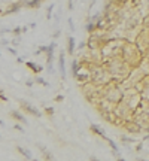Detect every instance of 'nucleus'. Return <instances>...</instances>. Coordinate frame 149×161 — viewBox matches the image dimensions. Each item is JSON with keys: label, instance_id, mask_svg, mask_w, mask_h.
<instances>
[{"label": "nucleus", "instance_id": "obj_10", "mask_svg": "<svg viewBox=\"0 0 149 161\" xmlns=\"http://www.w3.org/2000/svg\"><path fill=\"white\" fill-rule=\"evenodd\" d=\"M74 49H76V40H74L73 36H69L67 37V49H66V52L72 57L74 54Z\"/></svg>", "mask_w": 149, "mask_h": 161}, {"label": "nucleus", "instance_id": "obj_19", "mask_svg": "<svg viewBox=\"0 0 149 161\" xmlns=\"http://www.w3.org/2000/svg\"><path fill=\"white\" fill-rule=\"evenodd\" d=\"M43 112H45V115H46V116H52V115H54V112H55V110H54V107H45V109H43Z\"/></svg>", "mask_w": 149, "mask_h": 161}, {"label": "nucleus", "instance_id": "obj_5", "mask_svg": "<svg viewBox=\"0 0 149 161\" xmlns=\"http://www.w3.org/2000/svg\"><path fill=\"white\" fill-rule=\"evenodd\" d=\"M57 48V43L55 42H51L49 45H48V49H46V69H48V72L49 73H52L54 72V67H52V63H54V51H55Z\"/></svg>", "mask_w": 149, "mask_h": 161}, {"label": "nucleus", "instance_id": "obj_38", "mask_svg": "<svg viewBox=\"0 0 149 161\" xmlns=\"http://www.w3.org/2000/svg\"><path fill=\"white\" fill-rule=\"evenodd\" d=\"M0 125H5V124H3V121H2V119H0Z\"/></svg>", "mask_w": 149, "mask_h": 161}, {"label": "nucleus", "instance_id": "obj_14", "mask_svg": "<svg viewBox=\"0 0 149 161\" xmlns=\"http://www.w3.org/2000/svg\"><path fill=\"white\" fill-rule=\"evenodd\" d=\"M17 151H18L19 154L25 158V160H31L33 158V154L28 151V149H25V148H22V146H17Z\"/></svg>", "mask_w": 149, "mask_h": 161}, {"label": "nucleus", "instance_id": "obj_7", "mask_svg": "<svg viewBox=\"0 0 149 161\" xmlns=\"http://www.w3.org/2000/svg\"><path fill=\"white\" fill-rule=\"evenodd\" d=\"M58 70H60L61 81H66V54L63 51H60L58 54Z\"/></svg>", "mask_w": 149, "mask_h": 161}, {"label": "nucleus", "instance_id": "obj_26", "mask_svg": "<svg viewBox=\"0 0 149 161\" xmlns=\"http://www.w3.org/2000/svg\"><path fill=\"white\" fill-rule=\"evenodd\" d=\"M33 84H35V79H28V81H25V85H27L28 88H31Z\"/></svg>", "mask_w": 149, "mask_h": 161}, {"label": "nucleus", "instance_id": "obj_21", "mask_svg": "<svg viewBox=\"0 0 149 161\" xmlns=\"http://www.w3.org/2000/svg\"><path fill=\"white\" fill-rule=\"evenodd\" d=\"M46 49H48V46H46V45H40V46H39V48L36 49L35 55H40L42 52H46Z\"/></svg>", "mask_w": 149, "mask_h": 161}, {"label": "nucleus", "instance_id": "obj_31", "mask_svg": "<svg viewBox=\"0 0 149 161\" xmlns=\"http://www.w3.org/2000/svg\"><path fill=\"white\" fill-rule=\"evenodd\" d=\"M60 35H61V32H60V30H55V32H54V35H52V37L57 39V37H60Z\"/></svg>", "mask_w": 149, "mask_h": 161}, {"label": "nucleus", "instance_id": "obj_2", "mask_svg": "<svg viewBox=\"0 0 149 161\" xmlns=\"http://www.w3.org/2000/svg\"><path fill=\"white\" fill-rule=\"evenodd\" d=\"M27 0H18V2H12L9 5H6V9H0V17H6L11 14H15L21 11V8H25Z\"/></svg>", "mask_w": 149, "mask_h": 161}, {"label": "nucleus", "instance_id": "obj_33", "mask_svg": "<svg viewBox=\"0 0 149 161\" xmlns=\"http://www.w3.org/2000/svg\"><path fill=\"white\" fill-rule=\"evenodd\" d=\"M142 148H143V143H139V145H137V148H136V151H137V152H140V151H142Z\"/></svg>", "mask_w": 149, "mask_h": 161}, {"label": "nucleus", "instance_id": "obj_30", "mask_svg": "<svg viewBox=\"0 0 149 161\" xmlns=\"http://www.w3.org/2000/svg\"><path fill=\"white\" fill-rule=\"evenodd\" d=\"M84 48H87V42H82V43H79V46H78V49H84Z\"/></svg>", "mask_w": 149, "mask_h": 161}, {"label": "nucleus", "instance_id": "obj_8", "mask_svg": "<svg viewBox=\"0 0 149 161\" xmlns=\"http://www.w3.org/2000/svg\"><path fill=\"white\" fill-rule=\"evenodd\" d=\"M90 131L95 134V136H98L100 139H106L108 136H106V133H104V130L101 128V127H98L97 124H91L90 125Z\"/></svg>", "mask_w": 149, "mask_h": 161}, {"label": "nucleus", "instance_id": "obj_6", "mask_svg": "<svg viewBox=\"0 0 149 161\" xmlns=\"http://www.w3.org/2000/svg\"><path fill=\"white\" fill-rule=\"evenodd\" d=\"M124 128L128 131V133H131V134H137V133H142L143 131V127L140 124H137L134 119L131 121V119H125L124 121Z\"/></svg>", "mask_w": 149, "mask_h": 161}, {"label": "nucleus", "instance_id": "obj_12", "mask_svg": "<svg viewBox=\"0 0 149 161\" xmlns=\"http://www.w3.org/2000/svg\"><path fill=\"white\" fill-rule=\"evenodd\" d=\"M43 2H45V0H27L25 8H28V9H39Z\"/></svg>", "mask_w": 149, "mask_h": 161}, {"label": "nucleus", "instance_id": "obj_24", "mask_svg": "<svg viewBox=\"0 0 149 161\" xmlns=\"http://www.w3.org/2000/svg\"><path fill=\"white\" fill-rule=\"evenodd\" d=\"M6 49H8V51H9V54H11V55H14V57H17V49H15V48H12V46H6Z\"/></svg>", "mask_w": 149, "mask_h": 161}, {"label": "nucleus", "instance_id": "obj_1", "mask_svg": "<svg viewBox=\"0 0 149 161\" xmlns=\"http://www.w3.org/2000/svg\"><path fill=\"white\" fill-rule=\"evenodd\" d=\"M143 54L140 52V49L137 48L136 43H131L128 40H124L122 49H121V58L130 66V67H136L142 63L143 60Z\"/></svg>", "mask_w": 149, "mask_h": 161}, {"label": "nucleus", "instance_id": "obj_37", "mask_svg": "<svg viewBox=\"0 0 149 161\" xmlns=\"http://www.w3.org/2000/svg\"><path fill=\"white\" fill-rule=\"evenodd\" d=\"M28 27H30V29H36V22H30Z\"/></svg>", "mask_w": 149, "mask_h": 161}, {"label": "nucleus", "instance_id": "obj_39", "mask_svg": "<svg viewBox=\"0 0 149 161\" xmlns=\"http://www.w3.org/2000/svg\"><path fill=\"white\" fill-rule=\"evenodd\" d=\"M0 55H2V52H0Z\"/></svg>", "mask_w": 149, "mask_h": 161}, {"label": "nucleus", "instance_id": "obj_29", "mask_svg": "<svg viewBox=\"0 0 149 161\" xmlns=\"http://www.w3.org/2000/svg\"><path fill=\"white\" fill-rule=\"evenodd\" d=\"M14 128L18 130V131H21V133H24V127H21L19 124H14Z\"/></svg>", "mask_w": 149, "mask_h": 161}, {"label": "nucleus", "instance_id": "obj_35", "mask_svg": "<svg viewBox=\"0 0 149 161\" xmlns=\"http://www.w3.org/2000/svg\"><path fill=\"white\" fill-rule=\"evenodd\" d=\"M22 61H24V58H22V57H17V63H18V64H21Z\"/></svg>", "mask_w": 149, "mask_h": 161}, {"label": "nucleus", "instance_id": "obj_36", "mask_svg": "<svg viewBox=\"0 0 149 161\" xmlns=\"http://www.w3.org/2000/svg\"><path fill=\"white\" fill-rule=\"evenodd\" d=\"M60 14H61V12H57L55 15H54V17H55V21H57V22L60 21Z\"/></svg>", "mask_w": 149, "mask_h": 161}, {"label": "nucleus", "instance_id": "obj_17", "mask_svg": "<svg viewBox=\"0 0 149 161\" xmlns=\"http://www.w3.org/2000/svg\"><path fill=\"white\" fill-rule=\"evenodd\" d=\"M54 9H55V5H49V8H48V11H46V19H48V21L52 18V12H54Z\"/></svg>", "mask_w": 149, "mask_h": 161}, {"label": "nucleus", "instance_id": "obj_15", "mask_svg": "<svg viewBox=\"0 0 149 161\" xmlns=\"http://www.w3.org/2000/svg\"><path fill=\"white\" fill-rule=\"evenodd\" d=\"M39 149H40V152H42V155H43V158H45V160H54V155H52L51 152H48V151H46L42 145H39Z\"/></svg>", "mask_w": 149, "mask_h": 161}, {"label": "nucleus", "instance_id": "obj_4", "mask_svg": "<svg viewBox=\"0 0 149 161\" xmlns=\"http://www.w3.org/2000/svg\"><path fill=\"white\" fill-rule=\"evenodd\" d=\"M106 100L111 102V103H119V102H122V92H121L119 87L108 89L106 91Z\"/></svg>", "mask_w": 149, "mask_h": 161}, {"label": "nucleus", "instance_id": "obj_32", "mask_svg": "<svg viewBox=\"0 0 149 161\" xmlns=\"http://www.w3.org/2000/svg\"><path fill=\"white\" fill-rule=\"evenodd\" d=\"M21 29H22V33H27V32H28V29H30V27H28V25H22V27H21Z\"/></svg>", "mask_w": 149, "mask_h": 161}, {"label": "nucleus", "instance_id": "obj_9", "mask_svg": "<svg viewBox=\"0 0 149 161\" xmlns=\"http://www.w3.org/2000/svg\"><path fill=\"white\" fill-rule=\"evenodd\" d=\"M9 116H11L12 119H15L17 122H24V124H27L25 116H24L19 110H11V112H9Z\"/></svg>", "mask_w": 149, "mask_h": 161}, {"label": "nucleus", "instance_id": "obj_27", "mask_svg": "<svg viewBox=\"0 0 149 161\" xmlns=\"http://www.w3.org/2000/svg\"><path fill=\"white\" fill-rule=\"evenodd\" d=\"M11 42H12L14 46H17V45H19V37H15V36H14V39H12Z\"/></svg>", "mask_w": 149, "mask_h": 161}, {"label": "nucleus", "instance_id": "obj_28", "mask_svg": "<svg viewBox=\"0 0 149 161\" xmlns=\"http://www.w3.org/2000/svg\"><path fill=\"white\" fill-rule=\"evenodd\" d=\"M0 45H2V46H9V40H8V39H2V40H0Z\"/></svg>", "mask_w": 149, "mask_h": 161}, {"label": "nucleus", "instance_id": "obj_22", "mask_svg": "<svg viewBox=\"0 0 149 161\" xmlns=\"http://www.w3.org/2000/svg\"><path fill=\"white\" fill-rule=\"evenodd\" d=\"M9 99L5 96V92H3V89H0V102H3V103H6Z\"/></svg>", "mask_w": 149, "mask_h": 161}, {"label": "nucleus", "instance_id": "obj_23", "mask_svg": "<svg viewBox=\"0 0 149 161\" xmlns=\"http://www.w3.org/2000/svg\"><path fill=\"white\" fill-rule=\"evenodd\" d=\"M67 22H69V29H70V32L73 33V32L76 30V29H74V22L72 21V18H69V19H67Z\"/></svg>", "mask_w": 149, "mask_h": 161}, {"label": "nucleus", "instance_id": "obj_34", "mask_svg": "<svg viewBox=\"0 0 149 161\" xmlns=\"http://www.w3.org/2000/svg\"><path fill=\"white\" fill-rule=\"evenodd\" d=\"M67 8H69V11L73 9V0H69V6H67Z\"/></svg>", "mask_w": 149, "mask_h": 161}, {"label": "nucleus", "instance_id": "obj_18", "mask_svg": "<svg viewBox=\"0 0 149 161\" xmlns=\"http://www.w3.org/2000/svg\"><path fill=\"white\" fill-rule=\"evenodd\" d=\"M119 139H121V142H124V143H134L136 142L134 137H127V136H121Z\"/></svg>", "mask_w": 149, "mask_h": 161}, {"label": "nucleus", "instance_id": "obj_3", "mask_svg": "<svg viewBox=\"0 0 149 161\" xmlns=\"http://www.w3.org/2000/svg\"><path fill=\"white\" fill-rule=\"evenodd\" d=\"M18 105H19V107H21L25 113H28V115H33V116H36V118H40V116H42V112H40L36 106L30 105L28 102H25V100H21V99H19Z\"/></svg>", "mask_w": 149, "mask_h": 161}, {"label": "nucleus", "instance_id": "obj_13", "mask_svg": "<svg viewBox=\"0 0 149 161\" xmlns=\"http://www.w3.org/2000/svg\"><path fill=\"white\" fill-rule=\"evenodd\" d=\"M79 69H82V63L79 60H73V63H72V76H73L74 79L79 75Z\"/></svg>", "mask_w": 149, "mask_h": 161}, {"label": "nucleus", "instance_id": "obj_11", "mask_svg": "<svg viewBox=\"0 0 149 161\" xmlns=\"http://www.w3.org/2000/svg\"><path fill=\"white\" fill-rule=\"evenodd\" d=\"M25 66H27V69H30L35 75H39L40 72L43 70V67H42V66H39V64L33 63V61H27V63H25Z\"/></svg>", "mask_w": 149, "mask_h": 161}, {"label": "nucleus", "instance_id": "obj_16", "mask_svg": "<svg viewBox=\"0 0 149 161\" xmlns=\"http://www.w3.org/2000/svg\"><path fill=\"white\" fill-rule=\"evenodd\" d=\"M35 82L39 84V85H42V87H48V85H49L48 81H45L42 76H37V75H35Z\"/></svg>", "mask_w": 149, "mask_h": 161}, {"label": "nucleus", "instance_id": "obj_20", "mask_svg": "<svg viewBox=\"0 0 149 161\" xmlns=\"http://www.w3.org/2000/svg\"><path fill=\"white\" fill-rule=\"evenodd\" d=\"M21 35H22V29H21V27H15V29H12V36L19 37Z\"/></svg>", "mask_w": 149, "mask_h": 161}, {"label": "nucleus", "instance_id": "obj_25", "mask_svg": "<svg viewBox=\"0 0 149 161\" xmlns=\"http://www.w3.org/2000/svg\"><path fill=\"white\" fill-rule=\"evenodd\" d=\"M63 100H64V97H63L61 94H60V96H55V97H54V102H57V103H60V102H63Z\"/></svg>", "mask_w": 149, "mask_h": 161}]
</instances>
